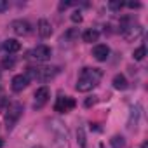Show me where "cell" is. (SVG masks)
I'll return each instance as SVG.
<instances>
[{
    "mask_svg": "<svg viewBox=\"0 0 148 148\" xmlns=\"http://www.w3.org/2000/svg\"><path fill=\"white\" fill-rule=\"evenodd\" d=\"M101 75H103V73H101L99 68H84V70L80 71V77H79V80H77L75 89H77L79 92H89V91H92V89L98 86Z\"/></svg>",
    "mask_w": 148,
    "mask_h": 148,
    "instance_id": "cell-1",
    "label": "cell"
},
{
    "mask_svg": "<svg viewBox=\"0 0 148 148\" xmlns=\"http://www.w3.org/2000/svg\"><path fill=\"white\" fill-rule=\"evenodd\" d=\"M120 33L127 42H134L143 35V26L139 23H134L132 18H122L120 21Z\"/></svg>",
    "mask_w": 148,
    "mask_h": 148,
    "instance_id": "cell-2",
    "label": "cell"
},
{
    "mask_svg": "<svg viewBox=\"0 0 148 148\" xmlns=\"http://www.w3.org/2000/svg\"><path fill=\"white\" fill-rule=\"evenodd\" d=\"M56 73H58V68H54V66H28L25 75L28 77V80L33 79L38 82H47V80L54 79Z\"/></svg>",
    "mask_w": 148,
    "mask_h": 148,
    "instance_id": "cell-3",
    "label": "cell"
},
{
    "mask_svg": "<svg viewBox=\"0 0 148 148\" xmlns=\"http://www.w3.org/2000/svg\"><path fill=\"white\" fill-rule=\"evenodd\" d=\"M21 115H23V105L21 103H11L9 108H7V113H5V127H7V131L14 129V125L18 124Z\"/></svg>",
    "mask_w": 148,
    "mask_h": 148,
    "instance_id": "cell-4",
    "label": "cell"
},
{
    "mask_svg": "<svg viewBox=\"0 0 148 148\" xmlns=\"http://www.w3.org/2000/svg\"><path fill=\"white\" fill-rule=\"evenodd\" d=\"M51 56H52V51H51V47H47V45H37L33 51L28 52V58H32V59H35V61H38V63L49 61Z\"/></svg>",
    "mask_w": 148,
    "mask_h": 148,
    "instance_id": "cell-5",
    "label": "cell"
},
{
    "mask_svg": "<svg viewBox=\"0 0 148 148\" xmlns=\"http://www.w3.org/2000/svg\"><path fill=\"white\" fill-rule=\"evenodd\" d=\"M71 108H75V99L73 98H68V96H59L56 99V105H54V110L59 112V113H66L70 112Z\"/></svg>",
    "mask_w": 148,
    "mask_h": 148,
    "instance_id": "cell-6",
    "label": "cell"
},
{
    "mask_svg": "<svg viewBox=\"0 0 148 148\" xmlns=\"http://www.w3.org/2000/svg\"><path fill=\"white\" fill-rule=\"evenodd\" d=\"M11 30H12L16 35L25 37V35H28V33L32 32V26H30V23L25 21V19H16V21L11 23Z\"/></svg>",
    "mask_w": 148,
    "mask_h": 148,
    "instance_id": "cell-7",
    "label": "cell"
},
{
    "mask_svg": "<svg viewBox=\"0 0 148 148\" xmlns=\"http://www.w3.org/2000/svg\"><path fill=\"white\" fill-rule=\"evenodd\" d=\"M49 98H51L49 87H45V86L38 87V89L35 91V108H42V106L49 101Z\"/></svg>",
    "mask_w": 148,
    "mask_h": 148,
    "instance_id": "cell-8",
    "label": "cell"
},
{
    "mask_svg": "<svg viewBox=\"0 0 148 148\" xmlns=\"http://www.w3.org/2000/svg\"><path fill=\"white\" fill-rule=\"evenodd\" d=\"M51 124H52V125H51V131L54 132V138H56V141H58L59 145H66V131H64V127L61 125V122H58V120H52Z\"/></svg>",
    "mask_w": 148,
    "mask_h": 148,
    "instance_id": "cell-9",
    "label": "cell"
},
{
    "mask_svg": "<svg viewBox=\"0 0 148 148\" xmlns=\"http://www.w3.org/2000/svg\"><path fill=\"white\" fill-rule=\"evenodd\" d=\"M28 84H30V80H28V77H26V75H16V77H12L11 87H12V91H14V92H21L23 89H26V87H28Z\"/></svg>",
    "mask_w": 148,
    "mask_h": 148,
    "instance_id": "cell-10",
    "label": "cell"
},
{
    "mask_svg": "<svg viewBox=\"0 0 148 148\" xmlns=\"http://www.w3.org/2000/svg\"><path fill=\"white\" fill-rule=\"evenodd\" d=\"M92 56H94L98 61H106L108 56H110V47L105 45V44H98V45H94V49H92Z\"/></svg>",
    "mask_w": 148,
    "mask_h": 148,
    "instance_id": "cell-11",
    "label": "cell"
},
{
    "mask_svg": "<svg viewBox=\"0 0 148 148\" xmlns=\"http://www.w3.org/2000/svg\"><path fill=\"white\" fill-rule=\"evenodd\" d=\"M139 117H141V105H134V106H131V113H129L127 127H129V129H136V125H138V122H139Z\"/></svg>",
    "mask_w": 148,
    "mask_h": 148,
    "instance_id": "cell-12",
    "label": "cell"
},
{
    "mask_svg": "<svg viewBox=\"0 0 148 148\" xmlns=\"http://www.w3.org/2000/svg\"><path fill=\"white\" fill-rule=\"evenodd\" d=\"M37 32H38V35H40L42 38H49V37L52 35V26H51V23H49L47 19H38V23H37Z\"/></svg>",
    "mask_w": 148,
    "mask_h": 148,
    "instance_id": "cell-13",
    "label": "cell"
},
{
    "mask_svg": "<svg viewBox=\"0 0 148 148\" xmlns=\"http://www.w3.org/2000/svg\"><path fill=\"white\" fill-rule=\"evenodd\" d=\"M4 51H5L7 54H14V52L21 51V44H19L16 38H9V40L4 42Z\"/></svg>",
    "mask_w": 148,
    "mask_h": 148,
    "instance_id": "cell-14",
    "label": "cell"
},
{
    "mask_svg": "<svg viewBox=\"0 0 148 148\" xmlns=\"http://www.w3.org/2000/svg\"><path fill=\"white\" fill-rule=\"evenodd\" d=\"M112 84H113V87L117 91H125L127 89V79L122 75V73H117L113 77V80H112Z\"/></svg>",
    "mask_w": 148,
    "mask_h": 148,
    "instance_id": "cell-15",
    "label": "cell"
},
{
    "mask_svg": "<svg viewBox=\"0 0 148 148\" xmlns=\"http://www.w3.org/2000/svg\"><path fill=\"white\" fill-rule=\"evenodd\" d=\"M82 38H84V42H87V44L98 42V38H99V32H98L96 28H89V30H86V32L82 33Z\"/></svg>",
    "mask_w": 148,
    "mask_h": 148,
    "instance_id": "cell-16",
    "label": "cell"
},
{
    "mask_svg": "<svg viewBox=\"0 0 148 148\" xmlns=\"http://www.w3.org/2000/svg\"><path fill=\"white\" fill-rule=\"evenodd\" d=\"M110 145H112V148H124L125 146V139H124V136H113L112 139H110Z\"/></svg>",
    "mask_w": 148,
    "mask_h": 148,
    "instance_id": "cell-17",
    "label": "cell"
},
{
    "mask_svg": "<svg viewBox=\"0 0 148 148\" xmlns=\"http://www.w3.org/2000/svg\"><path fill=\"white\" fill-rule=\"evenodd\" d=\"M14 64H16V58L11 56V54L2 59V68L4 70H11V68H14Z\"/></svg>",
    "mask_w": 148,
    "mask_h": 148,
    "instance_id": "cell-18",
    "label": "cell"
},
{
    "mask_svg": "<svg viewBox=\"0 0 148 148\" xmlns=\"http://www.w3.org/2000/svg\"><path fill=\"white\" fill-rule=\"evenodd\" d=\"M132 56H134V59H136V61H141V59L146 56V47H145V45L138 47V49L134 51V54H132Z\"/></svg>",
    "mask_w": 148,
    "mask_h": 148,
    "instance_id": "cell-19",
    "label": "cell"
},
{
    "mask_svg": "<svg viewBox=\"0 0 148 148\" xmlns=\"http://www.w3.org/2000/svg\"><path fill=\"white\" fill-rule=\"evenodd\" d=\"M77 139H79L80 148H86V146H87V143H86V132H84V129H82V127L77 131Z\"/></svg>",
    "mask_w": 148,
    "mask_h": 148,
    "instance_id": "cell-20",
    "label": "cell"
},
{
    "mask_svg": "<svg viewBox=\"0 0 148 148\" xmlns=\"http://www.w3.org/2000/svg\"><path fill=\"white\" fill-rule=\"evenodd\" d=\"M108 7L112 11H120L124 7V2H120V0H112V2H108Z\"/></svg>",
    "mask_w": 148,
    "mask_h": 148,
    "instance_id": "cell-21",
    "label": "cell"
},
{
    "mask_svg": "<svg viewBox=\"0 0 148 148\" xmlns=\"http://www.w3.org/2000/svg\"><path fill=\"white\" fill-rule=\"evenodd\" d=\"M77 37H79V30L77 28H70L64 33V38H68V40H73V38H77Z\"/></svg>",
    "mask_w": 148,
    "mask_h": 148,
    "instance_id": "cell-22",
    "label": "cell"
},
{
    "mask_svg": "<svg viewBox=\"0 0 148 148\" xmlns=\"http://www.w3.org/2000/svg\"><path fill=\"white\" fill-rule=\"evenodd\" d=\"M71 21L73 23H82V14L80 12H73L71 14Z\"/></svg>",
    "mask_w": 148,
    "mask_h": 148,
    "instance_id": "cell-23",
    "label": "cell"
},
{
    "mask_svg": "<svg viewBox=\"0 0 148 148\" xmlns=\"http://www.w3.org/2000/svg\"><path fill=\"white\" fill-rule=\"evenodd\" d=\"M96 101H98V98H96V96H91V98H87V99H86V103H84V105H86V106L89 108V106L96 105Z\"/></svg>",
    "mask_w": 148,
    "mask_h": 148,
    "instance_id": "cell-24",
    "label": "cell"
},
{
    "mask_svg": "<svg viewBox=\"0 0 148 148\" xmlns=\"http://www.w3.org/2000/svg\"><path fill=\"white\" fill-rule=\"evenodd\" d=\"M9 9V2L7 0H0V12H5Z\"/></svg>",
    "mask_w": 148,
    "mask_h": 148,
    "instance_id": "cell-25",
    "label": "cell"
},
{
    "mask_svg": "<svg viewBox=\"0 0 148 148\" xmlns=\"http://www.w3.org/2000/svg\"><path fill=\"white\" fill-rule=\"evenodd\" d=\"M71 5H75V4H73V2H61V4H59V11L68 9V7H71Z\"/></svg>",
    "mask_w": 148,
    "mask_h": 148,
    "instance_id": "cell-26",
    "label": "cell"
},
{
    "mask_svg": "<svg viewBox=\"0 0 148 148\" xmlns=\"http://www.w3.org/2000/svg\"><path fill=\"white\" fill-rule=\"evenodd\" d=\"M125 5H127L129 9H139V7H141V5H139V2H127Z\"/></svg>",
    "mask_w": 148,
    "mask_h": 148,
    "instance_id": "cell-27",
    "label": "cell"
},
{
    "mask_svg": "<svg viewBox=\"0 0 148 148\" xmlns=\"http://www.w3.org/2000/svg\"><path fill=\"white\" fill-rule=\"evenodd\" d=\"M5 106V99H2V98H0V112H2V108Z\"/></svg>",
    "mask_w": 148,
    "mask_h": 148,
    "instance_id": "cell-28",
    "label": "cell"
},
{
    "mask_svg": "<svg viewBox=\"0 0 148 148\" xmlns=\"http://www.w3.org/2000/svg\"><path fill=\"white\" fill-rule=\"evenodd\" d=\"M2 145H4V139H2V138H0V148H2Z\"/></svg>",
    "mask_w": 148,
    "mask_h": 148,
    "instance_id": "cell-29",
    "label": "cell"
},
{
    "mask_svg": "<svg viewBox=\"0 0 148 148\" xmlns=\"http://www.w3.org/2000/svg\"><path fill=\"white\" fill-rule=\"evenodd\" d=\"M35 148H44V146H35Z\"/></svg>",
    "mask_w": 148,
    "mask_h": 148,
    "instance_id": "cell-30",
    "label": "cell"
}]
</instances>
